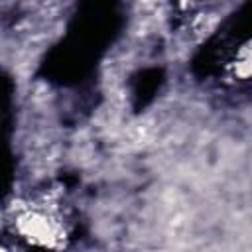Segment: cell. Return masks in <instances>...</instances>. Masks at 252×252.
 Segmentation results:
<instances>
[{
    "mask_svg": "<svg viewBox=\"0 0 252 252\" xmlns=\"http://www.w3.org/2000/svg\"><path fill=\"white\" fill-rule=\"evenodd\" d=\"M232 71L240 79H250L252 77V39H248L234 55L232 59Z\"/></svg>",
    "mask_w": 252,
    "mask_h": 252,
    "instance_id": "7a4b0ae2",
    "label": "cell"
},
{
    "mask_svg": "<svg viewBox=\"0 0 252 252\" xmlns=\"http://www.w3.org/2000/svg\"><path fill=\"white\" fill-rule=\"evenodd\" d=\"M12 230L24 244L43 252L61 250L67 242L65 217L49 203H28L18 207L12 217Z\"/></svg>",
    "mask_w": 252,
    "mask_h": 252,
    "instance_id": "6da1fadb",
    "label": "cell"
}]
</instances>
